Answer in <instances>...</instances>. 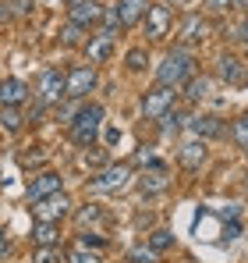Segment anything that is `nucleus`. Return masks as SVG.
<instances>
[{
    "instance_id": "obj_22",
    "label": "nucleus",
    "mask_w": 248,
    "mask_h": 263,
    "mask_svg": "<svg viewBox=\"0 0 248 263\" xmlns=\"http://www.w3.org/2000/svg\"><path fill=\"white\" fill-rule=\"evenodd\" d=\"M68 263H99V253H89L85 246L75 242V249H68Z\"/></svg>"
},
{
    "instance_id": "obj_39",
    "label": "nucleus",
    "mask_w": 248,
    "mask_h": 263,
    "mask_svg": "<svg viewBox=\"0 0 248 263\" xmlns=\"http://www.w3.org/2000/svg\"><path fill=\"white\" fill-rule=\"evenodd\" d=\"M71 4H75V0H71Z\"/></svg>"
},
{
    "instance_id": "obj_27",
    "label": "nucleus",
    "mask_w": 248,
    "mask_h": 263,
    "mask_svg": "<svg viewBox=\"0 0 248 263\" xmlns=\"http://www.w3.org/2000/svg\"><path fill=\"white\" fill-rule=\"evenodd\" d=\"M60 260H68L60 253V246H43L39 253H36V263H60Z\"/></svg>"
},
{
    "instance_id": "obj_12",
    "label": "nucleus",
    "mask_w": 248,
    "mask_h": 263,
    "mask_svg": "<svg viewBox=\"0 0 248 263\" xmlns=\"http://www.w3.org/2000/svg\"><path fill=\"white\" fill-rule=\"evenodd\" d=\"M29 100V86L22 79H4L0 82V103L4 107H22Z\"/></svg>"
},
{
    "instance_id": "obj_2",
    "label": "nucleus",
    "mask_w": 248,
    "mask_h": 263,
    "mask_svg": "<svg viewBox=\"0 0 248 263\" xmlns=\"http://www.w3.org/2000/svg\"><path fill=\"white\" fill-rule=\"evenodd\" d=\"M68 125H71V139L78 146H92L99 139V128H103V107L99 103H85V107L75 110V118Z\"/></svg>"
},
{
    "instance_id": "obj_34",
    "label": "nucleus",
    "mask_w": 248,
    "mask_h": 263,
    "mask_svg": "<svg viewBox=\"0 0 248 263\" xmlns=\"http://www.w3.org/2000/svg\"><path fill=\"white\" fill-rule=\"evenodd\" d=\"M238 32H241V43L248 46V22H245V25H241V29H238Z\"/></svg>"
},
{
    "instance_id": "obj_20",
    "label": "nucleus",
    "mask_w": 248,
    "mask_h": 263,
    "mask_svg": "<svg viewBox=\"0 0 248 263\" xmlns=\"http://www.w3.org/2000/svg\"><path fill=\"white\" fill-rule=\"evenodd\" d=\"M206 96H209V79H199V75H195V79L184 82V100L195 103V100H206Z\"/></svg>"
},
{
    "instance_id": "obj_3",
    "label": "nucleus",
    "mask_w": 248,
    "mask_h": 263,
    "mask_svg": "<svg viewBox=\"0 0 248 263\" xmlns=\"http://www.w3.org/2000/svg\"><path fill=\"white\" fill-rule=\"evenodd\" d=\"M36 96H39L43 107L60 103V100L68 96V75H64L60 68H46V71L39 75V89H36Z\"/></svg>"
},
{
    "instance_id": "obj_19",
    "label": "nucleus",
    "mask_w": 248,
    "mask_h": 263,
    "mask_svg": "<svg viewBox=\"0 0 248 263\" xmlns=\"http://www.w3.org/2000/svg\"><path fill=\"white\" fill-rule=\"evenodd\" d=\"M181 164H184L188 171L202 167V164H206V142H188V146H181Z\"/></svg>"
},
{
    "instance_id": "obj_9",
    "label": "nucleus",
    "mask_w": 248,
    "mask_h": 263,
    "mask_svg": "<svg viewBox=\"0 0 248 263\" xmlns=\"http://www.w3.org/2000/svg\"><path fill=\"white\" fill-rule=\"evenodd\" d=\"M174 25V14H170V4H153L149 14H146V36L149 40H163Z\"/></svg>"
},
{
    "instance_id": "obj_28",
    "label": "nucleus",
    "mask_w": 248,
    "mask_h": 263,
    "mask_svg": "<svg viewBox=\"0 0 248 263\" xmlns=\"http://www.w3.org/2000/svg\"><path fill=\"white\" fill-rule=\"evenodd\" d=\"M82 25H75V22H68V25H64V29H60V40H64V43L68 46H78V40H82Z\"/></svg>"
},
{
    "instance_id": "obj_31",
    "label": "nucleus",
    "mask_w": 248,
    "mask_h": 263,
    "mask_svg": "<svg viewBox=\"0 0 248 263\" xmlns=\"http://www.w3.org/2000/svg\"><path fill=\"white\" fill-rule=\"evenodd\" d=\"M153 256H156V253H153V249H135V253H131V263H153Z\"/></svg>"
},
{
    "instance_id": "obj_15",
    "label": "nucleus",
    "mask_w": 248,
    "mask_h": 263,
    "mask_svg": "<svg viewBox=\"0 0 248 263\" xmlns=\"http://www.w3.org/2000/svg\"><path fill=\"white\" fill-rule=\"evenodd\" d=\"M192 132H195L199 139H220L227 128H223L220 118H213V114H199V118H192Z\"/></svg>"
},
{
    "instance_id": "obj_11",
    "label": "nucleus",
    "mask_w": 248,
    "mask_h": 263,
    "mask_svg": "<svg viewBox=\"0 0 248 263\" xmlns=\"http://www.w3.org/2000/svg\"><path fill=\"white\" fill-rule=\"evenodd\" d=\"M57 192H60V175L57 171H43V175H36L29 181V199L32 203H39L46 196H57Z\"/></svg>"
},
{
    "instance_id": "obj_26",
    "label": "nucleus",
    "mask_w": 248,
    "mask_h": 263,
    "mask_svg": "<svg viewBox=\"0 0 248 263\" xmlns=\"http://www.w3.org/2000/svg\"><path fill=\"white\" fill-rule=\"evenodd\" d=\"M124 61H128V68H131V71H142V68L149 64V53H146L142 46H135V50H128V57H124Z\"/></svg>"
},
{
    "instance_id": "obj_16",
    "label": "nucleus",
    "mask_w": 248,
    "mask_h": 263,
    "mask_svg": "<svg viewBox=\"0 0 248 263\" xmlns=\"http://www.w3.org/2000/svg\"><path fill=\"white\" fill-rule=\"evenodd\" d=\"M138 185H142V192H146V196H153V192H163L167 185H170V178H167V167H163V164H153V167L142 175V181H138Z\"/></svg>"
},
{
    "instance_id": "obj_24",
    "label": "nucleus",
    "mask_w": 248,
    "mask_h": 263,
    "mask_svg": "<svg viewBox=\"0 0 248 263\" xmlns=\"http://www.w3.org/2000/svg\"><path fill=\"white\" fill-rule=\"evenodd\" d=\"M231 139H234L238 146H248V110L234 121V125H231Z\"/></svg>"
},
{
    "instance_id": "obj_7",
    "label": "nucleus",
    "mask_w": 248,
    "mask_h": 263,
    "mask_svg": "<svg viewBox=\"0 0 248 263\" xmlns=\"http://www.w3.org/2000/svg\"><path fill=\"white\" fill-rule=\"evenodd\" d=\"M103 11H107V4H99V0H75V4L68 7V22L89 29V25L103 22Z\"/></svg>"
},
{
    "instance_id": "obj_1",
    "label": "nucleus",
    "mask_w": 248,
    "mask_h": 263,
    "mask_svg": "<svg viewBox=\"0 0 248 263\" xmlns=\"http://www.w3.org/2000/svg\"><path fill=\"white\" fill-rule=\"evenodd\" d=\"M156 79H160V86H170V89L188 82V79H195V57H192L184 46L170 50L163 57V64L156 68Z\"/></svg>"
},
{
    "instance_id": "obj_38",
    "label": "nucleus",
    "mask_w": 248,
    "mask_h": 263,
    "mask_svg": "<svg viewBox=\"0 0 248 263\" xmlns=\"http://www.w3.org/2000/svg\"><path fill=\"white\" fill-rule=\"evenodd\" d=\"M245 153H248V146H245Z\"/></svg>"
},
{
    "instance_id": "obj_6",
    "label": "nucleus",
    "mask_w": 248,
    "mask_h": 263,
    "mask_svg": "<svg viewBox=\"0 0 248 263\" xmlns=\"http://www.w3.org/2000/svg\"><path fill=\"white\" fill-rule=\"evenodd\" d=\"M68 214H71V199H68L64 192L46 196V199H39V203L32 206V217H36V220H50V224H60Z\"/></svg>"
},
{
    "instance_id": "obj_8",
    "label": "nucleus",
    "mask_w": 248,
    "mask_h": 263,
    "mask_svg": "<svg viewBox=\"0 0 248 263\" xmlns=\"http://www.w3.org/2000/svg\"><path fill=\"white\" fill-rule=\"evenodd\" d=\"M96 86V68L92 64H78L68 71V100H82L89 96V89Z\"/></svg>"
},
{
    "instance_id": "obj_30",
    "label": "nucleus",
    "mask_w": 248,
    "mask_h": 263,
    "mask_svg": "<svg viewBox=\"0 0 248 263\" xmlns=\"http://www.w3.org/2000/svg\"><path fill=\"white\" fill-rule=\"evenodd\" d=\"M78 246H85V249H89V246H92V249H103V238H99V235L82 231V235H78Z\"/></svg>"
},
{
    "instance_id": "obj_23",
    "label": "nucleus",
    "mask_w": 248,
    "mask_h": 263,
    "mask_svg": "<svg viewBox=\"0 0 248 263\" xmlns=\"http://www.w3.org/2000/svg\"><path fill=\"white\" fill-rule=\"evenodd\" d=\"M117 29H121V11H117V4H114V7L103 11V32L117 36Z\"/></svg>"
},
{
    "instance_id": "obj_5",
    "label": "nucleus",
    "mask_w": 248,
    "mask_h": 263,
    "mask_svg": "<svg viewBox=\"0 0 248 263\" xmlns=\"http://www.w3.org/2000/svg\"><path fill=\"white\" fill-rule=\"evenodd\" d=\"M174 100H177V92L170 86H156V89H149L146 96H142V114L149 118V121H156V118H163L167 110L174 107Z\"/></svg>"
},
{
    "instance_id": "obj_10",
    "label": "nucleus",
    "mask_w": 248,
    "mask_h": 263,
    "mask_svg": "<svg viewBox=\"0 0 248 263\" xmlns=\"http://www.w3.org/2000/svg\"><path fill=\"white\" fill-rule=\"evenodd\" d=\"M245 71H248V64L238 57V53H220V61H216V75H220V82H227V86H241V82H245Z\"/></svg>"
},
{
    "instance_id": "obj_36",
    "label": "nucleus",
    "mask_w": 248,
    "mask_h": 263,
    "mask_svg": "<svg viewBox=\"0 0 248 263\" xmlns=\"http://www.w3.org/2000/svg\"><path fill=\"white\" fill-rule=\"evenodd\" d=\"M241 86H245V89H248V71H245V82H241Z\"/></svg>"
},
{
    "instance_id": "obj_13",
    "label": "nucleus",
    "mask_w": 248,
    "mask_h": 263,
    "mask_svg": "<svg viewBox=\"0 0 248 263\" xmlns=\"http://www.w3.org/2000/svg\"><path fill=\"white\" fill-rule=\"evenodd\" d=\"M149 0H117V11H121V25H138V22H146V14H149Z\"/></svg>"
},
{
    "instance_id": "obj_4",
    "label": "nucleus",
    "mask_w": 248,
    "mask_h": 263,
    "mask_svg": "<svg viewBox=\"0 0 248 263\" xmlns=\"http://www.w3.org/2000/svg\"><path fill=\"white\" fill-rule=\"evenodd\" d=\"M128 181H131V167L128 164H110L89 181V189L92 192H121V189H128Z\"/></svg>"
},
{
    "instance_id": "obj_17",
    "label": "nucleus",
    "mask_w": 248,
    "mask_h": 263,
    "mask_svg": "<svg viewBox=\"0 0 248 263\" xmlns=\"http://www.w3.org/2000/svg\"><path fill=\"white\" fill-rule=\"evenodd\" d=\"M85 50H89V61H92V64H103V61L114 53V36H110V32H99V36L89 40Z\"/></svg>"
},
{
    "instance_id": "obj_35",
    "label": "nucleus",
    "mask_w": 248,
    "mask_h": 263,
    "mask_svg": "<svg viewBox=\"0 0 248 263\" xmlns=\"http://www.w3.org/2000/svg\"><path fill=\"white\" fill-rule=\"evenodd\" d=\"M0 253H7V235L0 231Z\"/></svg>"
},
{
    "instance_id": "obj_21",
    "label": "nucleus",
    "mask_w": 248,
    "mask_h": 263,
    "mask_svg": "<svg viewBox=\"0 0 248 263\" xmlns=\"http://www.w3.org/2000/svg\"><path fill=\"white\" fill-rule=\"evenodd\" d=\"M174 246V231H167V228H156L153 235H149V249L153 253H167Z\"/></svg>"
},
{
    "instance_id": "obj_33",
    "label": "nucleus",
    "mask_w": 248,
    "mask_h": 263,
    "mask_svg": "<svg viewBox=\"0 0 248 263\" xmlns=\"http://www.w3.org/2000/svg\"><path fill=\"white\" fill-rule=\"evenodd\" d=\"M107 142L117 146V142H121V128H107Z\"/></svg>"
},
{
    "instance_id": "obj_37",
    "label": "nucleus",
    "mask_w": 248,
    "mask_h": 263,
    "mask_svg": "<svg viewBox=\"0 0 248 263\" xmlns=\"http://www.w3.org/2000/svg\"><path fill=\"white\" fill-rule=\"evenodd\" d=\"M177 4H184V0H177Z\"/></svg>"
},
{
    "instance_id": "obj_32",
    "label": "nucleus",
    "mask_w": 248,
    "mask_h": 263,
    "mask_svg": "<svg viewBox=\"0 0 248 263\" xmlns=\"http://www.w3.org/2000/svg\"><path fill=\"white\" fill-rule=\"evenodd\" d=\"M209 7H213V11H227V7H231V4H234V0H206Z\"/></svg>"
},
{
    "instance_id": "obj_18",
    "label": "nucleus",
    "mask_w": 248,
    "mask_h": 263,
    "mask_svg": "<svg viewBox=\"0 0 248 263\" xmlns=\"http://www.w3.org/2000/svg\"><path fill=\"white\" fill-rule=\"evenodd\" d=\"M32 242L36 246H60V224H50V220H36L32 228Z\"/></svg>"
},
{
    "instance_id": "obj_29",
    "label": "nucleus",
    "mask_w": 248,
    "mask_h": 263,
    "mask_svg": "<svg viewBox=\"0 0 248 263\" xmlns=\"http://www.w3.org/2000/svg\"><path fill=\"white\" fill-rule=\"evenodd\" d=\"M160 121H163V125H160V132H163V135H174V132L181 128V114H170V110H167Z\"/></svg>"
},
{
    "instance_id": "obj_14",
    "label": "nucleus",
    "mask_w": 248,
    "mask_h": 263,
    "mask_svg": "<svg viewBox=\"0 0 248 263\" xmlns=\"http://www.w3.org/2000/svg\"><path fill=\"white\" fill-rule=\"evenodd\" d=\"M177 32H181V40H184V43H202V40H206V32H209V25L202 22V14H188V18L181 22V29H177Z\"/></svg>"
},
{
    "instance_id": "obj_25",
    "label": "nucleus",
    "mask_w": 248,
    "mask_h": 263,
    "mask_svg": "<svg viewBox=\"0 0 248 263\" xmlns=\"http://www.w3.org/2000/svg\"><path fill=\"white\" fill-rule=\"evenodd\" d=\"M0 125H4L7 132L22 128V114H18V107H4V110H0Z\"/></svg>"
}]
</instances>
